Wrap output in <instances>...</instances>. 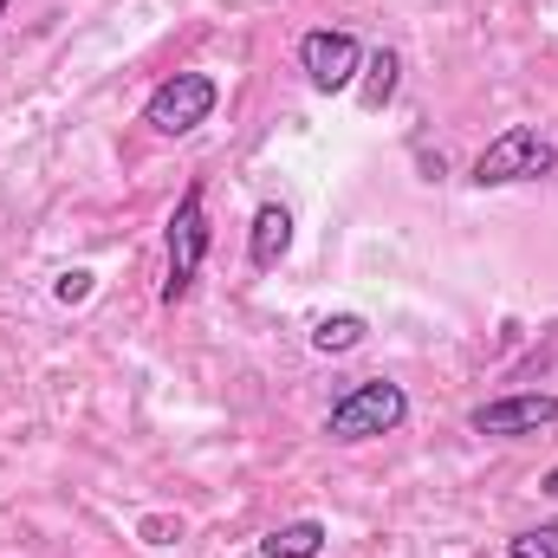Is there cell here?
Masks as SVG:
<instances>
[{
    "instance_id": "1",
    "label": "cell",
    "mask_w": 558,
    "mask_h": 558,
    "mask_svg": "<svg viewBox=\"0 0 558 558\" xmlns=\"http://www.w3.org/2000/svg\"><path fill=\"white\" fill-rule=\"evenodd\" d=\"M410 422V390L403 384H390V377H364V384H351L338 403H331V416H325V435L331 441H377V435H397Z\"/></svg>"
},
{
    "instance_id": "2",
    "label": "cell",
    "mask_w": 558,
    "mask_h": 558,
    "mask_svg": "<svg viewBox=\"0 0 558 558\" xmlns=\"http://www.w3.org/2000/svg\"><path fill=\"white\" fill-rule=\"evenodd\" d=\"M208 241H215V234H208V195H202V182H189L182 202H175V215H169V234H162V247H169L162 299H169V305L195 292V274H202V260H208Z\"/></svg>"
},
{
    "instance_id": "3",
    "label": "cell",
    "mask_w": 558,
    "mask_h": 558,
    "mask_svg": "<svg viewBox=\"0 0 558 558\" xmlns=\"http://www.w3.org/2000/svg\"><path fill=\"white\" fill-rule=\"evenodd\" d=\"M215 105H221V85H215L208 72H169V78L143 98V124H149L156 137H189V131H202V124L215 118Z\"/></svg>"
},
{
    "instance_id": "4",
    "label": "cell",
    "mask_w": 558,
    "mask_h": 558,
    "mask_svg": "<svg viewBox=\"0 0 558 558\" xmlns=\"http://www.w3.org/2000/svg\"><path fill=\"white\" fill-rule=\"evenodd\" d=\"M553 169H558V149H553V137H539L533 124H507L500 137L474 156V182H481V189L539 182V175H553Z\"/></svg>"
},
{
    "instance_id": "5",
    "label": "cell",
    "mask_w": 558,
    "mask_h": 558,
    "mask_svg": "<svg viewBox=\"0 0 558 558\" xmlns=\"http://www.w3.org/2000/svg\"><path fill=\"white\" fill-rule=\"evenodd\" d=\"M299 72H305V85L325 92V98L351 92L357 72H364V46H357V33H344V26H312V33L299 39Z\"/></svg>"
},
{
    "instance_id": "6",
    "label": "cell",
    "mask_w": 558,
    "mask_h": 558,
    "mask_svg": "<svg viewBox=\"0 0 558 558\" xmlns=\"http://www.w3.org/2000/svg\"><path fill=\"white\" fill-rule=\"evenodd\" d=\"M558 422V397L553 390H520V397H494L481 410H468L474 435H494V441H520V435H539Z\"/></svg>"
},
{
    "instance_id": "7",
    "label": "cell",
    "mask_w": 558,
    "mask_h": 558,
    "mask_svg": "<svg viewBox=\"0 0 558 558\" xmlns=\"http://www.w3.org/2000/svg\"><path fill=\"white\" fill-rule=\"evenodd\" d=\"M286 254H292V215H286V202H260L254 234H247V260H254V274H274Z\"/></svg>"
},
{
    "instance_id": "8",
    "label": "cell",
    "mask_w": 558,
    "mask_h": 558,
    "mask_svg": "<svg viewBox=\"0 0 558 558\" xmlns=\"http://www.w3.org/2000/svg\"><path fill=\"white\" fill-rule=\"evenodd\" d=\"M364 338H371V318H364V312H331V318L312 325V351H318V357H344V351H357Z\"/></svg>"
},
{
    "instance_id": "9",
    "label": "cell",
    "mask_w": 558,
    "mask_h": 558,
    "mask_svg": "<svg viewBox=\"0 0 558 558\" xmlns=\"http://www.w3.org/2000/svg\"><path fill=\"white\" fill-rule=\"evenodd\" d=\"M260 553L267 558H318L325 553V526L318 520H286V526H274L260 539Z\"/></svg>"
},
{
    "instance_id": "10",
    "label": "cell",
    "mask_w": 558,
    "mask_h": 558,
    "mask_svg": "<svg viewBox=\"0 0 558 558\" xmlns=\"http://www.w3.org/2000/svg\"><path fill=\"white\" fill-rule=\"evenodd\" d=\"M364 72H371V78H364V111H384V105L397 98V72H403V59H397V52H371Z\"/></svg>"
},
{
    "instance_id": "11",
    "label": "cell",
    "mask_w": 558,
    "mask_h": 558,
    "mask_svg": "<svg viewBox=\"0 0 558 558\" xmlns=\"http://www.w3.org/2000/svg\"><path fill=\"white\" fill-rule=\"evenodd\" d=\"M507 558H558V520L513 533V539H507Z\"/></svg>"
},
{
    "instance_id": "12",
    "label": "cell",
    "mask_w": 558,
    "mask_h": 558,
    "mask_svg": "<svg viewBox=\"0 0 558 558\" xmlns=\"http://www.w3.org/2000/svg\"><path fill=\"white\" fill-rule=\"evenodd\" d=\"M52 292H59V305H78V299H92V274H85V267H72V274H59Z\"/></svg>"
},
{
    "instance_id": "13",
    "label": "cell",
    "mask_w": 558,
    "mask_h": 558,
    "mask_svg": "<svg viewBox=\"0 0 558 558\" xmlns=\"http://www.w3.org/2000/svg\"><path fill=\"white\" fill-rule=\"evenodd\" d=\"M539 494H546V500H558V461L546 468V474H539Z\"/></svg>"
},
{
    "instance_id": "14",
    "label": "cell",
    "mask_w": 558,
    "mask_h": 558,
    "mask_svg": "<svg viewBox=\"0 0 558 558\" xmlns=\"http://www.w3.org/2000/svg\"><path fill=\"white\" fill-rule=\"evenodd\" d=\"M7 7H13V0H0V20H7Z\"/></svg>"
}]
</instances>
